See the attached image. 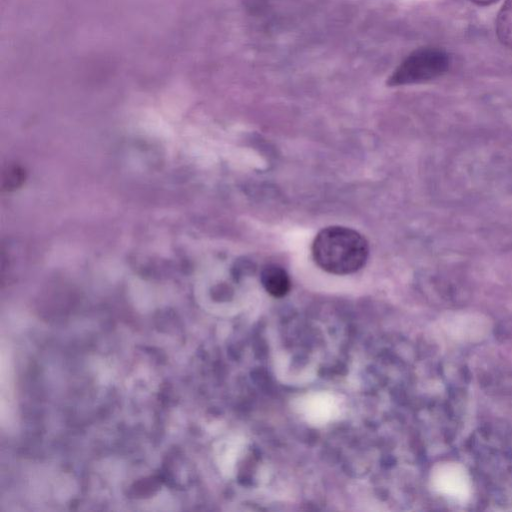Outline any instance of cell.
I'll use <instances>...</instances> for the list:
<instances>
[{
    "label": "cell",
    "instance_id": "obj_1",
    "mask_svg": "<svg viewBox=\"0 0 512 512\" xmlns=\"http://www.w3.org/2000/svg\"><path fill=\"white\" fill-rule=\"evenodd\" d=\"M311 251L314 262L322 270L335 275H348L365 266L369 244L358 231L332 225L317 233Z\"/></svg>",
    "mask_w": 512,
    "mask_h": 512
},
{
    "label": "cell",
    "instance_id": "obj_2",
    "mask_svg": "<svg viewBox=\"0 0 512 512\" xmlns=\"http://www.w3.org/2000/svg\"><path fill=\"white\" fill-rule=\"evenodd\" d=\"M450 57L440 49L421 48L407 56L388 79L389 86L422 83L443 75L449 68Z\"/></svg>",
    "mask_w": 512,
    "mask_h": 512
},
{
    "label": "cell",
    "instance_id": "obj_3",
    "mask_svg": "<svg viewBox=\"0 0 512 512\" xmlns=\"http://www.w3.org/2000/svg\"><path fill=\"white\" fill-rule=\"evenodd\" d=\"M260 282L266 292L276 298L285 296L291 288L288 273L276 264H268L262 268Z\"/></svg>",
    "mask_w": 512,
    "mask_h": 512
},
{
    "label": "cell",
    "instance_id": "obj_4",
    "mask_svg": "<svg viewBox=\"0 0 512 512\" xmlns=\"http://www.w3.org/2000/svg\"><path fill=\"white\" fill-rule=\"evenodd\" d=\"M497 32L503 43L512 46V0L506 1L498 15Z\"/></svg>",
    "mask_w": 512,
    "mask_h": 512
},
{
    "label": "cell",
    "instance_id": "obj_5",
    "mask_svg": "<svg viewBox=\"0 0 512 512\" xmlns=\"http://www.w3.org/2000/svg\"><path fill=\"white\" fill-rule=\"evenodd\" d=\"M470 1L479 6H488V5H491L495 2H497L498 0H470Z\"/></svg>",
    "mask_w": 512,
    "mask_h": 512
}]
</instances>
